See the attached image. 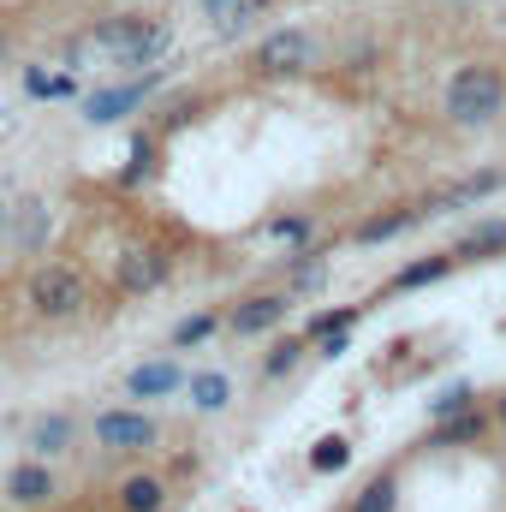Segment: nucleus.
Here are the masks:
<instances>
[{"instance_id":"28","label":"nucleus","mask_w":506,"mask_h":512,"mask_svg":"<svg viewBox=\"0 0 506 512\" xmlns=\"http://www.w3.org/2000/svg\"><path fill=\"white\" fill-rule=\"evenodd\" d=\"M429 411H435V417H453V411H471V387H447V393H441V399H435Z\"/></svg>"},{"instance_id":"29","label":"nucleus","mask_w":506,"mask_h":512,"mask_svg":"<svg viewBox=\"0 0 506 512\" xmlns=\"http://www.w3.org/2000/svg\"><path fill=\"white\" fill-rule=\"evenodd\" d=\"M322 280H328V268H322V262H298V268H292V286H298V292H316Z\"/></svg>"},{"instance_id":"5","label":"nucleus","mask_w":506,"mask_h":512,"mask_svg":"<svg viewBox=\"0 0 506 512\" xmlns=\"http://www.w3.org/2000/svg\"><path fill=\"white\" fill-rule=\"evenodd\" d=\"M149 441H155V417H143L131 405L96 417V447H108V453H143Z\"/></svg>"},{"instance_id":"25","label":"nucleus","mask_w":506,"mask_h":512,"mask_svg":"<svg viewBox=\"0 0 506 512\" xmlns=\"http://www.w3.org/2000/svg\"><path fill=\"white\" fill-rule=\"evenodd\" d=\"M24 90H30V96H78V78H72V72H66V78L30 72V78H24Z\"/></svg>"},{"instance_id":"1","label":"nucleus","mask_w":506,"mask_h":512,"mask_svg":"<svg viewBox=\"0 0 506 512\" xmlns=\"http://www.w3.org/2000/svg\"><path fill=\"white\" fill-rule=\"evenodd\" d=\"M501 108H506V84H501L495 66H465V72H453V84H447V120H453V126H489Z\"/></svg>"},{"instance_id":"21","label":"nucleus","mask_w":506,"mask_h":512,"mask_svg":"<svg viewBox=\"0 0 506 512\" xmlns=\"http://www.w3.org/2000/svg\"><path fill=\"white\" fill-rule=\"evenodd\" d=\"M364 322V304H346V310H322V316H310V328H304V340L316 346L322 334H340V328H358Z\"/></svg>"},{"instance_id":"35","label":"nucleus","mask_w":506,"mask_h":512,"mask_svg":"<svg viewBox=\"0 0 506 512\" xmlns=\"http://www.w3.org/2000/svg\"><path fill=\"white\" fill-rule=\"evenodd\" d=\"M0 495H6V489H0Z\"/></svg>"},{"instance_id":"16","label":"nucleus","mask_w":506,"mask_h":512,"mask_svg":"<svg viewBox=\"0 0 506 512\" xmlns=\"http://www.w3.org/2000/svg\"><path fill=\"white\" fill-rule=\"evenodd\" d=\"M393 507H399V477H393V471L370 477V483L352 495V512H393Z\"/></svg>"},{"instance_id":"22","label":"nucleus","mask_w":506,"mask_h":512,"mask_svg":"<svg viewBox=\"0 0 506 512\" xmlns=\"http://www.w3.org/2000/svg\"><path fill=\"white\" fill-rule=\"evenodd\" d=\"M215 328H221V316H215V310H203V316H185V322L173 328V346H179V352H191V346L215 340Z\"/></svg>"},{"instance_id":"33","label":"nucleus","mask_w":506,"mask_h":512,"mask_svg":"<svg viewBox=\"0 0 506 512\" xmlns=\"http://www.w3.org/2000/svg\"><path fill=\"white\" fill-rule=\"evenodd\" d=\"M501 429H506V399H501Z\"/></svg>"},{"instance_id":"26","label":"nucleus","mask_w":506,"mask_h":512,"mask_svg":"<svg viewBox=\"0 0 506 512\" xmlns=\"http://www.w3.org/2000/svg\"><path fill=\"white\" fill-rule=\"evenodd\" d=\"M495 185H501V173H477V179H465V185L447 197V209H459V203H471V197H489Z\"/></svg>"},{"instance_id":"34","label":"nucleus","mask_w":506,"mask_h":512,"mask_svg":"<svg viewBox=\"0 0 506 512\" xmlns=\"http://www.w3.org/2000/svg\"><path fill=\"white\" fill-rule=\"evenodd\" d=\"M0 227H6V203H0Z\"/></svg>"},{"instance_id":"18","label":"nucleus","mask_w":506,"mask_h":512,"mask_svg":"<svg viewBox=\"0 0 506 512\" xmlns=\"http://www.w3.org/2000/svg\"><path fill=\"white\" fill-rule=\"evenodd\" d=\"M417 221H423L417 209H387V215H376V221L358 227V245H381V239H393V233H405V227H417Z\"/></svg>"},{"instance_id":"23","label":"nucleus","mask_w":506,"mask_h":512,"mask_svg":"<svg viewBox=\"0 0 506 512\" xmlns=\"http://www.w3.org/2000/svg\"><path fill=\"white\" fill-rule=\"evenodd\" d=\"M304 346H310V340H274V346H268V364H262V376H268V382H280V376H286V370L304 358Z\"/></svg>"},{"instance_id":"31","label":"nucleus","mask_w":506,"mask_h":512,"mask_svg":"<svg viewBox=\"0 0 506 512\" xmlns=\"http://www.w3.org/2000/svg\"><path fill=\"white\" fill-rule=\"evenodd\" d=\"M274 233H280V239H310V221L292 215V221H274Z\"/></svg>"},{"instance_id":"10","label":"nucleus","mask_w":506,"mask_h":512,"mask_svg":"<svg viewBox=\"0 0 506 512\" xmlns=\"http://www.w3.org/2000/svg\"><path fill=\"white\" fill-rule=\"evenodd\" d=\"M280 322H286V298H280V292H256V298H245V304L227 316L233 334H268V328H280Z\"/></svg>"},{"instance_id":"27","label":"nucleus","mask_w":506,"mask_h":512,"mask_svg":"<svg viewBox=\"0 0 506 512\" xmlns=\"http://www.w3.org/2000/svg\"><path fill=\"white\" fill-rule=\"evenodd\" d=\"M346 352H352V328H340V334H322V340H316V358H328V364H334V358H346Z\"/></svg>"},{"instance_id":"3","label":"nucleus","mask_w":506,"mask_h":512,"mask_svg":"<svg viewBox=\"0 0 506 512\" xmlns=\"http://www.w3.org/2000/svg\"><path fill=\"white\" fill-rule=\"evenodd\" d=\"M310 60H316V42H310L304 30H274V36H262V48H256V72H262V78H298Z\"/></svg>"},{"instance_id":"19","label":"nucleus","mask_w":506,"mask_h":512,"mask_svg":"<svg viewBox=\"0 0 506 512\" xmlns=\"http://www.w3.org/2000/svg\"><path fill=\"white\" fill-rule=\"evenodd\" d=\"M191 405H197V411H227V405H233V387H227V376H215V370L191 376Z\"/></svg>"},{"instance_id":"13","label":"nucleus","mask_w":506,"mask_h":512,"mask_svg":"<svg viewBox=\"0 0 506 512\" xmlns=\"http://www.w3.org/2000/svg\"><path fill=\"white\" fill-rule=\"evenodd\" d=\"M441 274H453V251H447V256H417V262H405V268L387 280V292H417V286H435Z\"/></svg>"},{"instance_id":"17","label":"nucleus","mask_w":506,"mask_h":512,"mask_svg":"<svg viewBox=\"0 0 506 512\" xmlns=\"http://www.w3.org/2000/svg\"><path fill=\"white\" fill-rule=\"evenodd\" d=\"M143 24H149V18H137V12H131V18H108V24H96V48H108V54L120 60L131 42L143 36Z\"/></svg>"},{"instance_id":"30","label":"nucleus","mask_w":506,"mask_h":512,"mask_svg":"<svg viewBox=\"0 0 506 512\" xmlns=\"http://www.w3.org/2000/svg\"><path fill=\"white\" fill-rule=\"evenodd\" d=\"M12 233H18L24 245H36V239H42V209L30 203V215H18V221H12Z\"/></svg>"},{"instance_id":"6","label":"nucleus","mask_w":506,"mask_h":512,"mask_svg":"<svg viewBox=\"0 0 506 512\" xmlns=\"http://www.w3.org/2000/svg\"><path fill=\"white\" fill-rule=\"evenodd\" d=\"M155 72H143V78H131V84H114V90H96L90 102H84V120L90 126H114V120H126L131 108H143L149 96H155Z\"/></svg>"},{"instance_id":"15","label":"nucleus","mask_w":506,"mask_h":512,"mask_svg":"<svg viewBox=\"0 0 506 512\" xmlns=\"http://www.w3.org/2000/svg\"><path fill=\"white\" fill-rule=\"evenodd\" d=\"M477 435H483V417L477 411H453V417H435L429 447H471Z\"/></svg>"},{"instance_id":"14","label":"nucleus","mask_w":506,"mask_h":512,"mask_svg":"<svg viewBox=\"0 0 506 512\" xmlns=\"http://www.w3.org/2000/svg\"><path fill=\"white\" fill-rule=\"evenodd\" d=\"M66 447H72V417L54 411V417H36V423H30V453H36V459H54V453H66Z\"/></svg>"},{"instance_id":"24","label":"nucleus","mask_w":506,"mask_h":512,"mask_svg":"<svg viewBox=\"0 0 506 512\" xmlns=\"http://www.w3.org/2000/svg\"><path fill=\"white\" fill-rule=\"evenodd\" d=\"M268 6H274V0H233V6H227V12L215 18V30H221V36H239V30L251 24L256 12H268Z\"/></svg>"},{"instance_id":"20","label":"nucleus","mask_w":506,"mask_h":512,"mask_svg":"<svg viewBox=\"0 0 506 512\" xmlns=\"http://www.w3.org/2000/svg\"><path fill=\"white\" fill-rule=\"evenodd\" d=\"M346 459H352V441H346V435H322V441L310 447V471H322V477L346 471Z\"/></svg>"},{"instance_id":"32","label":"nucleus","mask_w":506,"mask_h":512,"mask_svg":"<svg viewBox=\"0 0 506 512\" xmlns=\"http://www.w3.org/2000/svg\"><path fill=\"white\" fill-rule=\"evenodd\" d=\"M227 6H233V0H203V12H209V24H215V18H221Z\"/></svg>"},{"instance_id":"11","label":"nucleus","mask_w":506,"mask_h":512,"mask_svg":"<svg viewBox=\"0 0 506 512\" xmlns=\"http://www.w3.org/2000/svg\"><path fill=\"white\" fill-rule=\"evenodd\" d=\"M167 48H173V24L149 18V24H143V36H137V42H131L126 54H120V66H131V72H143V66H155V60H161Z\"/></svg>"},{"instance_id":"12","label":"nucleus","mask_w":506,"mask_h":512,"mask_svg":"<svg viewBox=\"0 0 506 512\" xmlns=\"http://www.w3.org/2000/svg\"><path fill=\"white\" fill-rule=\"evenodd\" d=\"M120 512H167V483L149 477V471L126 477V483H120Z\"/></svg>"},{"instance_id":"9","label":"nucleus","mask_w":506,"mask_h":512,"mask_svg":"<svg viewBox=\"0 0 506 512\" xmlns=\"http://www.w3.org/2000/svg\"><path fill=\"white\" fill-rule=\"evenodd\" d=\"M501 251H506V215H489V221H477L453 239V262H489Z\"/></svg>"},{"instance_id":"2","label":"nucleus","mask_w":506,"mask_h":512,"mask_svg":"<svg viewBox=\"0 0 506 512\" xmlns=\"http://www.w3.org/2000/svg\"><path fill=\"white\" fill-rule=\"evenodd\" d=\"M30 304H36V316H48V322L78 316V304H84V280H78L72 268L48 262V268H36V274H30Z\"/></svg>"},{"instance_id":"8","label":"nucleus","mask_w":506,"mask_h":512,"mask_svg":"<svg viewBox=\"0 0 506 512\" xmlns=\"http://www.w3.org/2000/svg\"><path fill=\"white\" fill-rule=\"evenodd\" d=\"M179 387H191V376H185L173 358H149V364H137L126 376L131 399H167V393H179Z\"/></svg>"},{"instance_id":"4","label":"nucleus","mask_w":506,"mask_h":512,"mask_svg":"<svg viewBox=\"0 0 506 512\" xmlns=\"http://www.w3.org/2000/svg\"><path fill=\"white\" fill-rule=\"evenodd\" d=\"M167 274H173V256L161 251V245H137V251L120 256V268H114V286H120V292H131V298H143V292L167 286Z\"/></svg>"},{"instance_id":"7","label":"nucleus","mask_w":506,"mask_h":512,"mask_svg":"<svg viewBox=\"0 0 506 512\" xmlns=\"http://www.w3.org/2000/svg\"><path fill=\"white\" fill-rule=\"evenodd\" d=\"M6 501L12 507H48L54 501V471L42 459H18L12 477H6Z\"/></svg>"}]
</instances>
